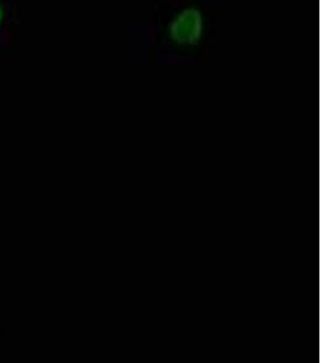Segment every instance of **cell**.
I'll return each instance as SVG.
<instances>
[{"label":"cell","mask_w":323,"mask_h":363,"mask_svg":"<svg viewBox=\"0 0 323 363\" xmlns=\"http://www.w3.org/2000/svg\"><path fill=\"white\" fill-rule=\"evenodd\" d=\"M203 34V17L195 9H187L170 26V37L181 45H194Z\"/></svg>","instance_id":"1"},{"label":"cell","mask_w":323,"mask_h":363,"mask_svg":"<svg viewBox=\"0 0 323 363\" xmlns=\"http://www.w3.org/2000/svg\"><path fill=\"white\" fill-rule=\"evenodd\" d=\"M0 20H1V8H0Z\"/></svg>","instance_id":"2"}]
</instances>
